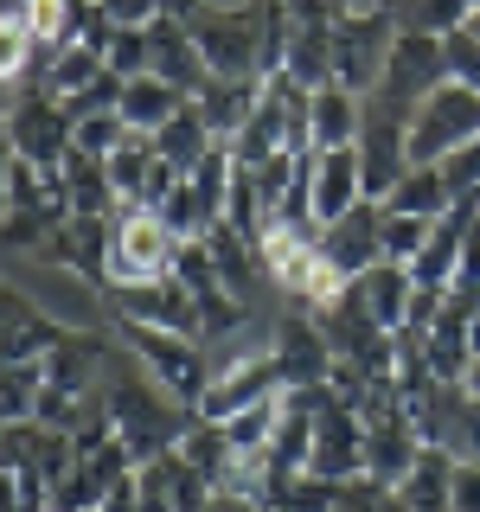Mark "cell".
Returning <instances> with one entry per match:
<instances>
[{"mask_svg":"<svg viewBox=\"0 0 480 512\" xmlns=\"http://www.w3.org/2000/svg\"><path fill=\"white\" fill-rule=\"evenodd\" d=\"M103 410L116 416V436L128 442L135 468H141V461L173 455V448H180V436L192 429V416H199L186 397H173L167 384L148 378V372H128L122 359H116V372L103 378Z\"/></svg>","mask_w":480,"mask_h":512,"instance_id":"6da1fadb","label":"cell"},{"mask_svg":"<svg viewBox=\"0 0 480 512\" xmlns=\"http://www.w3.org/2000/svg\"><path fill=\"white\" fill-rule=\"evenodd\" d=\"M192 45H199L205 71L231 77V84H263L269 77V52H263V0H237V7H218L205 0L186 20Z\"/></svg>","mask_w":480,"mask_h":512,"instance_id":"7a4b0ae2","label":"cell"},{"mask_svg":"<svg viewBox=\"0 0 480 512\" xmlns=\"http://www.w3.org/2000/svg\"><path fill=\"white\" fill-rule=\"evenodd\" d=\"M474 135H480V90L442 84L404 122V154H410V167H436V160H448L455 148H468Z\"/></svg>","mask_w":480,"mask_h":512,"instance_id":"3957f363","label":"cell"},{"mask_svg":"<svg viewBox=\"0 0 480 512\" xmlns=\"http://www.w3.org/2000/svg\"><path fill=\"white\" fill-rule=\"evenodd\" d=\"M442 84H455V77H448V52H442V39H429V32H397L391 58H384V84L372 90V103H384L391 116H404V122H410Z\"/></svg>","mask_w":480,"mask_h":512,"instance_id":"277c9868","label":"cell"},{"mask_svg":"<svg viewBox=\"0 0 480 512\" xmlns=\"http://www.w3.org/2000/svg\"><path fill=\"white\" fill-rule=\"evenodd\" d=\"M7 154H26L32 167H45V173L71 154V109L45 84H13L7 90Z\"/></svg>","mask_w":480,"mask_h":512,"instance_id":"5b68a950","label":"cell"},{"mask_svg":"<svg viewBox=\"0 0 480 512\" xmlns=\"http://www.w3.org/2000/svg\"><path fill=\"white\" fill-rule=\"evenodd\" d=\"M173 250H180V237L167 231V218L141 212V205H122V212H116V250H109V282L103 288L167 282L173 276Z\"/></svg>","mask_w":480,"mask_h":512,"instance_id":"8992f818","label":"cell"},{"mask_svg":"<svg viewBox=\"0 0 480 512\" xmlns=\"http://www.w3.org/2000/svg\"><path fill=\"white\" fill-rule=\"evenodd\" d=\"M122 346L141 359V372L160 378L173 397L199 404L205 384H212V352H205L192 333H167V327H122Z\"/></svg>","mask_w":480,"mask_h":512,"instance_id":"52a82bcc","label":"cell"},{"mask_svg":"<svg viewBox=\"0 0 480 512\" xmlns=\"http://www.w3.org/2000/svg\"><path fill=\"white\" fill-rule=\"evenodd\" d=\"M397 45V20L384 7H365V13H346L333 26V84L372 96L384 84V58Z\"/></svg>","mask_w":480,"mask_h":512,"instance_id":"ba28073f","label":"cell"},{"mask_svg":"<svg viewBox=\"0 0 480 512\" xmlns=\"http://www.w3.org/2000/svg\"><path fill=\"white\" fill-rule=\"evenodd\" d=\"M365 448H372V429H365L359 404H352V397H333V404L314 416V461H308V474L333 480V487H352V480H365Z\"/></svg>","mask_w":480,"mask_h":512,"instance_id":"9c48e42d","label":"cell"},{"mask_svg":"<svg viewBox=\"0 0 480 512\" xmlns=\"http://www.w3.org/2000/svg\"><path fill=\"white\" fill-rule=\"evenodd\" d=\"M276 365H282V391H314V384H333L340 372V352H333L320 314H282L276 320Z\"/></svg>","mask_w":480,"mask_h":512,"instance_id":"30bf717a","label":"cell"},{"mask_svg":"<svg viewBox=\"0 0 480 512\" xmlns=\"http://www.w3.org/2000/svg\"><path fill=\"white\" fill-rule=\"evenodd\" d=\"M122 327H167V333H192L199 340V295L167 276V282H135V288H103Z\"/></svg>","mask_w":480,"mask_h":512,"instance_id":"8fae6325","label":"cell"},{"mask_svg":"<svg viewBox=\"0 0 480 512\" xmlns=\"http://www.w3.org/2000/svg\"><path fill=\"white\" fill-rule=\"evenodd\" d=\"M269 397H282V365H276V352H256L244 365H218L212 384H205V397L192 410H199L205 423H231V416L269 404Z\"/></svg>","mask_w":480,"mask_h":512,"instance_id":"7c38bea8","label":"cell"},{"mask_svg":"<svg viewBox=\"0 0 480 512\" xmlns=\"http://www.w3.org/2000/svg\"><path fill=\"white\" fill-rule=\"evenodd\" d=\"M320 256L352 282L365 276L372 263H384V199H359L346 218L320 224Z\"/></svg>","mask_w":480,"mask_h":512,"instance_id":"4fadbf2b","label":"cell"},{"mask_svg":"<svg viewBox=\"0 0 480 512\" xmlns=\"http://www.w3.org/2000/svg\"><path fill=\"white\" fill-rule=\"evenodd\" d=\"M308 192H314V218H320V224L346 218L359 199H372V192H365L359 141H352V148H314V154H308Z\"/></svg>","mask_w":480,"mask_h":512,"instance_id":"5bb4252c","label":"cell"},{"mask_svg":"<svg viewBox=\"0 0 480 512\" xmlns=\"http://www.w3.org/2000/svg\"><path fill=\"white\" fill-rule=\"evenodd\" d=\"M109 250H116V218H64L39 263H64L90 282H109Z\"/></svg>","mask_w":480,"mask_h":512,"instance_id":"9a60e30c","label":"cell"},{"mask_svg":"<svg viewBox=\"0 0 480 512\" xmlns=\"http://www.w3.org/2000/svg\"><path fill=\"white\" fill-rule=\"evenodd\" d=\"M423 436H416V423H410V410H397V416H384V423H372V448H365V480H378L384 493H397L410 480L416 468V455H423Z\"/></svg>","mask_w":480,"mask_h":512,"instance_id":"2e32d148","label":"cell"},{"mask_svg":"<svg viewBox=\"0 0 480 512\" xmlns=\"http://www.w3.org/2000/svg\"><path fill=\"white\" fill-rule=\"evenodd\" d=\"M410 295H416L410 263H372L365 276H352V282H346V301H359V308L372 314L378 327H391V333L410 320Z\"/></svg>","mask_w":480,"mask_h":512,"instance_id":"e0dca14e","label":"cell"},{"mask_svg":"<svg viewBox=\"0 0 480 512\" xmlns=\"http://www.w3.org/2000/svg\"><path fill=\"white\" fill-rule=\"evenodd\" d=\"M58 192L71 205V218H116L122 212V192L109 180V167L96 154H77V148L58 160Z\"/></svg>","mask_w":480,"mask_h":512,"instance_id":"ac0fdd59","label":"cell"},{"mask_svg":"<svg viewBox=\"0 0 480 512\" xmlns=\"http://www.w3.org/2000/svg\"><path fill=\"white\" fill-rule=\"evenodd\" d=\"M148 39H154V77H167V84L186 90V96H199L205 84H212V71H205V58H199V45H192L186 20H154Z\"/></svg>","mask_w":480,"mask_h":512,"instance_id":"d6986e66","label":"cell"},{"mask_svg":"<svg viewBox=\"0 0 480 512\" xmlns=\"http://www.w3.org/2000/svg\"><path fill=\"white\" fill-rule=\"evenodd\" d=\"M64 333H71V327L45 320L26 295H13V288H7V365H45L64 346Z\"/></svg>","mask_w":480,"mask_h":512,"instance_id":"ffe728a7","label":"cell"},{"mask_svg":"<svg viewBox=\"0 0 480 512\" xmlns=\"http://www.w3.org/2000/svg\"><path fill=\"white\" fill-rule=\"evenodd\" d=\"M365 128V96L346 90V84H320L314 90V109H308V135L314 148H352Z\"/></svg>","mask_w":480,"mask_h":512,"instance_id":"44dd1931","label":"cell"},{"mask_svg":"<svg viewBox=\"0 0 480 512\" xmlns=\"http://www.w3.org/2000/svg\"><path fill=\"white\" fill-rule=\"evenodd\" d=\"M391 500H397V512H448V500H455V455L429 442L423 455H416L410 480L391 493Z\"/></svg>","mask_w":480,"mask_h":512,"instance_id":"7402d4cb","label":"cell"},{"mask_svg":"<svg viewBox=\"0 0 480 512\" xmlns=\"http://www.w3.org/2000/svg\"><path fill=\"white\" fill-rule=\"evenodd\" d=\"M186 103H192L186 90H173L167 77H154V71H148V77H135V84L122 90V122L135 128V135H160V128L180 116Z\"/></svg>","mask_w":480,"mask_h":512,"instance_id":"603a6c76","label":"cell"},{"mask_svg":"<svg viewBox=\"0 0 480 512\" xmlns=\"http://www.w3.org/2000/svg\"><path fill=\"white\" fill-rule=\"evenodd\" d=\"M340 26V20H333ZM333 26H295L288 32V52H282V71L295 77V84H333Z\"/></svg>","mask_w":480,"mask_h":512,"instance_id":"cb8c5ba5","label":"cell"},{"mask_svg":"<svg viewBox=\"0 0 480 512\" xmlns=\"http://www.w3.org/2000/svg\"><path fill=\"white\" fill-rule=\"evenodd\" d=\"M212 141H218V135H212V122H205V109H199V103H186L180 116H173V122L154 135V148H160V160H173V167H180L186 180H192V167L212 154Z\"/></svg>","mask_w":480,"mask_h":512,"instance_id":"d4e9b609","label":"cell"},{"mask_svg":"<svg viewBox=\"0 0 480 512\" xmlns=\"http://www.w3.org/2000/svg\"><path fill=\"white\" fill-rule=\"evenodd\" d=\"M256 96H263V84H231V77H212V84L192 96V103L205 109V122H212L218 141H231L237 128L256 116Z\"/></svg>","mask_w":480,"mask_h":512,"instance_id":"484cf974","label":"cell"},{"mask_svg":"<svg viewBox=\"0 0 480 512\" xmlns=\"http://www.w3.org/2000/svg\"><path fill=\"white\" fill-rule=\"evenodd\" d=\"M180 461H192L205 480H218V487H224V474H231V461H237L231 429H224V423H205V416H192V429L180 436Z\"/></svg>","mask_w":480,"mask_h":512,"instance_id":"4316f807","label":"cell"},{"mask_svg":"<svg viewBox=\"0 0 480 512\" xmlns=\"http://www.w3.org/2000/svg\"><path fill=\"white\" fill-rule=\"evenodd\" d=\"M384 13L397 20V32H429V39H448L455 26H468V0H384Z\"/></svg>","mask_w":480,"mask_h":512,"instance_id":"83f0119b","label":"cell"},{"mask_svg":"<svg viewBox=\"0 0 480 512\" xmlns=\"http://www.w3.org/2000/svg\"><path fill=\"white\" fill-rule=\"evenodd\" d=\"M391 212H416V218H442L448 205H455V192H448V180H442V167H410L404 180L391 186Z\"/></svg>","mask_w":480,"mask_h":512,"instance_id":"f1b7e54d","label":"cell"},{"mask_svg":"<svg viewBox=\"0 0 480 512\" xmlns=\"http://www.w3.org/2000/svg\"><path fill=\"white\" fill-rule=\"evenodd\" d=\"M154 160H160L154 135H135V128H128V141H122V148L103 160V167H109V180H116V192H122V205H135V199H141V186H148Z\"/></svg>","mask_w":480,"mask_h":512,"instance_id":"f546056e","label":"cell"},{"mask_svg":"<svg viewBox=\"0 0 480 512\" xmlns=\"http://www.w3.org/2000/svg\"><path fill=\"white\" fill-rule=\"evenodd\" d=\"M103 71H109V58H103V52H90V45H58V58H52V77H45V90H52L58 103H71V96H77V90H90Z\"/></svg>","mask_w":480,"mask_h":512,"instance_id":"4dcf8cb0","label":"cell"},{"mask_svg":"<svg viewBox=\"0 0 480 512\" xmlns=\"http://www.w3.org/2000/svg\"><path fill=\"white\" fill-rule=\"evenodd\" d=\"M45 391V365H0V423H32Z\"/></svg>","mask_w":480,"mask_h":512,"instance_id":"1f68e13d","label":"cell"},{"mask_svg":"<svg viewBox=\"0 0 480 512\" xmlns=\"http://www.w3.org/2000/svg\"><path fill=\"white\" fill-rule=\"evenodd\" d=\"M77 20H84V0H32L26 7V26L39 45H71Z\"/></svg>","mask_w":480,"mask_h":512,"instance_id":"d6a6232c","label":"cell"},{"mask_svg":"<svg viewBox=\"0 0 480 512\" xmlns=\"http://www.w3.org/2000/svg\"><path fill=\"white\" fill-rule=\"evenodd\" d=\"M436 231V218H416V212H391L384 205V263H416Z\"/></svg>","mask_w":480,"mask_h":512,"instance_id":"836d02e7","label":"cell"},{"mask_svg":"<svg viewBox=\"0 0 480 512\" xmlns=\"http://www.w3.org/2000/svg\"><path fill=\"white\" fill-rule=\"evenodd\" d=\"M231 442H237V455H269V442H276V429H282V397H269V404H256L244 416H231Z\"/></svg>","mask_w":480,"mask_h":512,"instance_id":"e575fe53","label":"cell"},{"mask_svg":"<svg viewBox=\"0 0 480 512\" xmlns=\"http://www.w3.org/2000/svg\"><path fill=\"white\" fill-rule=\"evenodd\" d=\"M109 71L122 77V84H135V77H148L154 71V39H148V26H116V39H109Z\"/></svg>","mask_w":480,"mask_h":512,"instance_id":"d590c367","label":"cell"},{"mask_svg":"<svg viewBox=\"0 0 480 512\" xmlns=\"http://www.w3.org/2000/svg\"><path fill=\"white\" fill-rule=\"evenodd\" d=\"M128 141V122H122V109H103V116H77L71 122V148L77 154H96V160H109Z\"/></svg>","mask_w":480,"mask_h":512,"instance_id":"8d00e7d4","label":"cell"},{"mask_svg":"<svg viewBox=\"0 0 480 512\" xmlns=\"http://www.w3.org/2000/svg\"><path fill=\"white\" fill-rule=\"evenodd\" d=\"M205 0H103L116 26H154V20H192Z\"/></svg>","mask_w":480,"mask_h":512,"instance_id":"74e56055","label":"cell"},{"mask_svg":"<svg viewBox=\"0 0 480 512\" xmlns=\"http://www.w3.org/2000/svg\"><path fill=\"white\" fill-rule=\"evenodd\" d=\"M442 167V180H448V192H455V205H468L474 192H480V135L468 141V148H455L448 160H436Z\"/></svg>","mask_w":480,"mask_h":512,"instance_id":"f35d334b","label":"cell"},{"mask_svg":"<svg viewBox=\"0 0 480 512\" xmlns=\"http://www.w3.org/2000/svg\"><path fill=\"white\" fill-rule=\"evenodd\" d=\"M442 52H448V77L468 84V90H480V39H474V26H455L442 39Z\"/></svg>","mask_w":480,"mask_h":512,"instance_id":"ab89813d","label":"cell"},{"mask_svg":"<svg viewBox=\"0 0 480 512\" xmlns=\"http://www.w3.org/2000/svg\"><path fill=\"white\" fill-rule=\"evenodd\" d=\"M448 455H455V461H480V397L468 391V397H461V410H455V429H448Z\"/></svg>","mask_w":480,"mask_h":512,"instance_id":"60d3db41","label":"cell"},{"mask_svg":"<svg viewBox=\"0 0 480 512\" xmlns=\"http://www.w3.org/2000/svg\"><path fill=\"white\" fill-rule=\"evenodd\" d=\"M448 512H480V461H455V500Z\"/></svg>","mask_w":480,"mask_h":512,"instance_id":"b9f144b4","label":"cell"},{"mask_svg":"<svg viewBox=\"0 0 480 512\" xmlns=\"http://www.w3.org/2000/svg\"><path fill=\"white\" fill-rule=\"evenodd\" d=\"M205 512H263V506H256V500H237V493H218Z\"/></svg>","mask_w":480,"mask_h":512,"instance_id":"7bdbcfd3","label":"cell"},{"mask_svg":"<svg viewBox=\"0 0 480 512\" xmlns=\"http://www.w3.org/2000/svg\"><path fill=\"white\" fill-rule=\"evenodd\" d=\"M461 276L480 282V218H474V231H468V263H461Z\"/></svg>","mask_w":480,"mask_h":512,"instance_id":"ee69618b","label":"cell"},{"mask_svg":"<svg viewBox=\"0 0 480 512\" xmlns=\"http://www.w3.org/2000/svg\"><path fill=\"white\" fill-rule=\"evenodd\" d=\"M461 384H468V391H474V397H480V359H474V365H468V378H461Z\"/></svg>","mask_w":480,"mask_h":512,"instance_id":"f6af8a7d","label":"cell"},{"mask_svg":"<svg viewBox=\"0 0 480 512\" xmlns=\"http://www.w3.org/2000/svg\"><path fill=\"white\" fill-rule=\"evenodd\" d=\"M468 346H474V359H480V314L468 320Z\"/></svg>","mask_w":480,"mask_h":512,"instance_id":"bcb514c9","label":"cell"},{"mask_svg":"<svg viewBox=\"0 0 480 512\" xmlns=\"http://www.w3.org/2000/svg\"><path fill=\"white\" fill-rule=\"evenodd\" d=\"M346 7H352V13H365V7H384V0H346Z\"/></svg>","mask_w":480,"mask_h":512,"instance_id":"7dc6e473","label":"cell"},{"mask_svg":"<svg viewBox=\"0 0 480 512\" xmlns=\"http://www.w3.org/2000/svg\"><path fill=\"white\" fill-rule=\"evenodd\" d=\"M468 26H474V39H480V13H474V20H468Z\"/></svg>","mask_w":480,"mask_h":512,"instance_id":"c3c4849f","label":"cell"},{"mask_svg":"<svg viewBox=\"0 0 480 512\" xmlns=\"http://www.w3.org/2000/svg\"><path fill=\"white\" fill-rule=\"evenodd\" d=\"M468 205H474V212H480V192H474V199H468Z\"/></svg>","mask_w":480,"mask_h":512,"instance_id":"681fc988","label":"cell"}]
</instances>
